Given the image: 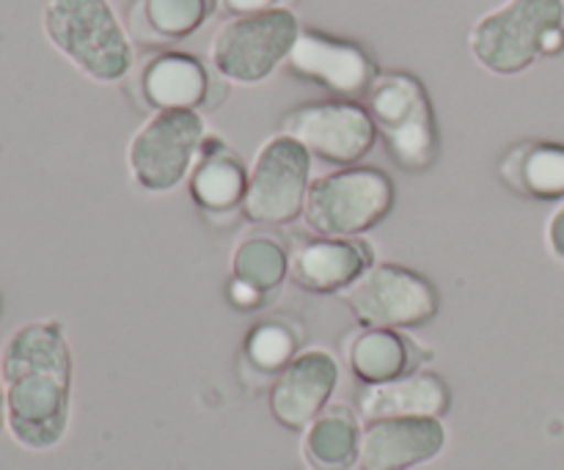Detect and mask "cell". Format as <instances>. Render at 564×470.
<instances>
[{
	"label": "cell",
	"mask_w": 564,
	"mask_h": 470,
	"mask_svg": "<svg viewBox=\"0 0 564 470\" xmlns=\"http://www.w3.org/2000/svg\"><path fill=\"white\" fill-rule=\"evenodd\" d=\"M6 429L25 451H53L72 422L75 358L58 319L20 325L0 350Z\"/></svg>",
	"instance_id": "cell-1"
},
{
	"label": "cell",
	"mask_w": 564,
	"mask_h": 470,
	"mask_svg": "<svg viewBox=\"0 0 564 470\" xmlns=\"http://www.w3.org/2000/svg\"><path fill=\"white\" fill-rule=\"evenodd\" d=\"M47 42L99 86H116L135 66L132 39L110 0H47L42 11Z\"/></svg>",
	"instance_id": "cell-2"
},
{
	"label": "cell",
	"mask_w": 564,
	"mask_h": 470,
	"mask_svg": "<svg viewBox=\"0 0 564 470\" xmlns=\"http://www.w3.org/2000/svg\"><path fill=\"white\" fill-rule=\"evenodd\" d=\"M364 105L397 168L405 174H427L438 163V119L433 99L416 75L405 69L380 72Z\"/></svg>",
	"instance_id": "cell-3"
},
{
	"label": "cell",
	"mask_w": 564,
	"mask_h": 470,
	"mask_svg": "<svg viewBox=\"0 0 564 470\" xmlns=\"http://www.w3.org/2000/svg\"><path fill=\"white\" fill-rule=\"evenodd\" d=\"M397 207V185L378 165H350L317 176L308 187L303 223L314 237H364Z\"/></svg>",
	"instance_id": "cell-4"
},
{
	"label": "cell",
	"mask_w": 564,
	"mask_h": 470,
	"mask_svg": "<svg viewBox=\"0 0 564 470\" xmlns=\"http://www.w3.org/2000/svg\"><path fill=\"white\" fill-rule=\"evenodd\" d=\"M207 138L204 116L196 110H163L147 116L127 143V171L147 196H169L191 179Z\"/></svg>",
	"instance_id": "cell-5"
},
{
	"label": "cell",
	"mask_w": 564,
	"mask_h": 470,
	"mask_svg": "<svg viewBox=\"0 0 564 470\" xmlns=\"http://www.w3.org/2000/svg\"><path fill=\"white\" fill-rule=\"evenodd\" d=\"M303 25L292 9L229 17L209 42V66L224 80L259 86L286 64Z\"/></svg>",
	"instance_id": "cell-6"
},
{
	"label": "cell",
	"mask_w": 564,
	"mask_h": 470,
	"mask_svg": "<svg viewBox=\"0 0 564 470\" xmlns=\"http://www.w3.org/2000/svg\"><path fill=\"white\" fill-rule=\"evenodd\" d=\"M556 25H564V0H505L474 22L468 50L490 75H521L538 64L543 36Z\"/></svg>",
	"instance_id": "cell-7"
},
{
	"label": "cell",
	"mask_w": 564,
	"mask_h": 470,
	"mask_svg": "<svg viewBox=\"0 0 564 470\" xmlns=\"http://www.w3.org/2000/svg\"><path fill=\"white\" fill-rule=\"evenodd\" d=\"M124 91L130 102L147 116L163 110L209 113L226 102L229 80H224L198 55L165 47L152 50L143 55L141 64L132 66Z\"/></svg>",
	"instance_id": "cell-8"
},
{
	"label": "cell",
	"mask_w": 564,
	"mask_h": 470,
	"mask_svg": "<svg viewBox=\"0 0 564 470\" xmlns=\"http://www.w3.org/2000/svg\"><path fill=\"white\" fill-rule=\"evenodd\" d=\"M314 157L295 138L275 132L248 165L246 220L262 229H281L303 220Z\"/></svg>",
	"instance_id": "cell-9"
},
{
	"label": "cell",
	"mask_w": 564,
	"mask_h": 470,
	"mask_svg": "<svg viewBox=\"0 0 564 470\" xmlns=\"http://www.w3.org/2000/svg\"><path fill=\"white\" fill-rule=\"evenodd\" d=\"M339 297L361 328L416 330L441 314L438 286L397 262L372 264Z\"/></svg>",
	"instance_id": "cell-10"
},
{
	"label": "cell",
	"mask_w": 564,
	"mask_h": 470,
	"mask_svg": "<svg viewBox=\"0 0 564 470\" xmlns=\"http://www.w3.org/2000/svg\"><path fill=\"white\" fill-rule=\"evenodd\" d=\"M279 132L295 138L314 160L334 168L361 165L380 141L367 105L356 99H314L281 116Z\"/></svg>",
	"instance_id": "cell-11"
},
{
	"label": "cell",
	"mask_w": 564,
	"mask_h": 470,
	"mask_svg": "<svg viewBox=\"0 0 564 470\" xmlns=\"http://www.w3.org/2000/svg\"><path fill=\"white\" fill-rule=\"evenodd\" d=\"M284 66L292 77L323 88L334 99H356V102H364L380 75L378 61L364 44L334 36L319 28H303Z\"/></svg>",
	"instance_id": "cell-12"
},
{
	"label": "cell",
	"mask_w": 564,
	"mask_h": 470,
	"mask_svg": "<svg viewBox=\"0 0 564 470\" xmlns=\"http://www.w3.org/2000/svg\"><path fill=\"white\" fill-rule=\"evenodd\" d=\"M187 190L193 207L213 229H235L240 220H246L248 165L224 135L207 132L187 179Z\"/></svg>",
	"instance_id": "cell-13"
},
{
	"label": "cell",
	"mask_w": 564,
	"mask_h": 470,
	"mask_svg": "<svg viewBox=\"0 0 564 470\" xmlns=\"http://www.w3.org/2000/svg\"><path fill=\"white\" fill-rule=\"evenodd\" d=\"M339 378L341 369L328 350L306 347L270 385V416L290 433H306L308 424L330 405Z\"/></svg>",
	"instance_id": "cell-14"
},
{
	"label": "cell",
	"mask_w": 564,
	"mask_h": 470,
	"mask_svg": "<svg viewBox=\"0 0 564 470\" xmlns=\"http://www.w3.org/2000/svg\"><path fill=\"white\" fill-rule=\"evenodd\" d=\"M375 262L364 237H312L292 248L290 281L308 295H345Z\"/></svg>",
	"instance_id": "cell-15"
},
{
	"label": "cell",
	"mask_w": 564,
	"mask_h": 470,
	"mask_svg": "<svg viewBox=\"0 0 564 470\" xmlns=\"http://www.w3.org/2000/svg\"><path fill=\"white\" fill-rule=\"evenodd\" d=\"M341 352L358 385L391 383L419 369H430V363L435 361L433 347L408 330L361 328V325L347 330L341 339Z\"/></svg>",
	"instance_id": "cell-16"
},
{
	"label": "cell",
	"mask_w": 564,
	"mask_h": 470,
	"mask_svg": "<svg viewBox=\"0 0 564 470\" xmlns=\"http://www.w3.org/2000/svg\"><path fill=\"white\" fill-rule=\"evenodd\" d=\"M446 449L444 418H380L364 424L361 470H411Z\"/></svg>",
	"instance_id": "cell-17"
},
{
	"label": "cell",
	"mask_w": 564,
	"mask_h": 470,
	"mask_svg": "<svg viewBox=\"0 0 564 470\" xmlns=\"http://www.w3.org/2000/svg\"><path fill=\"white\" fill-rule=\"evenodd\" d=\"M352 407L361 422L380 418H444L452 407V389L433 369H419L380 385H358Z\"/></svg>",
	"instance_id": "cell-18"
},
{
	"label": "cell",
	"mask_w": 564,
	"mask_h": 470,
	"mask_svg": "<svg viewBox=\"0 0 564 470\" xmlns=\"http://www.w3.org/2000/svg\"><path fill=\"white\" fill-rule=\"evenodd\" d=\"M306 350V328L292 314H268L248 328L237 358V378L251 394L270 391L281 372Z\"/></svg>",
	"instance_id": "cell-19"
},
{
	"label": "cell",
	"mask_w": 564,
	"mask_h": 470,
	"mask_svg": "<svg viewBox=\"0 0 564 470\" xmlns=\"http://www.w3.org/2000/svg\"><path fill=\"white\" fill-rule=\"evenodd\" d=\"M499 179L527 201L560 204L564 198V143L527 138L501 154Z\"/></svg>",
	"instance_id": "cell-20"
},
{
	"label": "cell",
	"mask_w": 564,
	"mask_h": 470,
	"mask_svg": "<svg viewBox=\"0 0 564 470\" xmlns=\"http://www.w3.org/2000/svg\"><path fill=\"white\" fill-rule=\"evenodd\" d=\"M220 0H132L127 6V33L132 42L152 50H165L202 31Z\"/></svg>",
	"instance_id": "cell-21"
},
{
	"label": "cell",
	"mask_w": 564,
	"mask_h": 470,
	"mask_svg": "<svg viewBox=\"0 0 564 470\" xmlns=\"http://www.w3.org/2000/svg\"><path fill=\"white\" fill-rule=\"evenodd\" d=\"M364 422L356 407L330 402L303 433V460L308 470H352L361 462Z\"/></svg>",
	"instance_id": "cell-22"
},
{
	"label": "cell",
	"mask_w": 564,
	"mask_h": 470,
	"mask_svg": "<svg viewBox=\"0 0 564 470\" xmlns=\"http://www.w3.org/2000/svg\"><path fill=\"white\" fill-rule=\"evenodd\" d=\"M292 248L273 231H251L235 245L229 259V278L251 286L268 303L275 300L290 281Z\"/></svg>",
	"instance_id": "cell-23"
},
{
	"label": "cell",
	"mask_w": 564,
	"mask_h": 470,
	"mask_svg": "<svg viewBox=\"0 0 564 470\" xmlns=\"http://www.w3.org/2000/svg\"><path fill=\"white\" fill-rule=\"evenodd\" d=\"M226 300H229V306L235 308V311H242V314L262 311L264 306H270V303L264 300L257 289H251V286L240 284V281H235V278L226 281Z\"/></svg>",
	"instance_id": "cell-24"
},
{
	"label": "cell",
	"mask_w": 564,
	"mask_h": 470,
	"mask_svg": "<svg viewBox=\"0 0 564 470\" xmlns=\"http://www.w3.org/2000/svg\"><path fill=\"white\" fill-rule=\"evenodd\" d=\"M295 3L297 0H220V11H226L229 17H248L273 9H292Z\"/></svg>",
	"instance_id": "cell-25"
},
{
	"label": "cell",
	"mask_w": 564,
	"mask_h": 470,
	"mask_svg": "<svg viewBox=\"0 0 564 470\" xmlns=\"http://www.w3.org/2000/svg\"><path fill=\"white\" fill-rule=\"evenodd\" d=\"M545 248H549L551 259L564 264V198L554 207L545 223Z\"/></svg>",
	"instance_id": "cell-26"
},
{
	"label": "cell",
	"mask_w": 564,
	"mask_h": 470,
	"mask_svg": "<svg viewBox=\"0 0 564 470\" xmlns=\"http://www.w3.org/2000/svg\"><path fill=\"white\" fill-rule=\"evenodd\" d=\"M562 53H564V25H556L543 36V44H540V58H556V55Z\"/></svg>",
	"instance_id": "cell-27"
},
{
	"label": "cell",
	"mask_w": 564,
	"mask_h": 470,
	"mask_svg": "<svg viewBox=\"0 0 564 470\" xmlns=\"http://www.w3.org/2000/svg\"><path fill=\"white\" fill-rule=\"evenodd\" d=\"M6 429V391H3V380H0V435Z\"/></svg>",
	"instance_id": "cell-28"
},
{
	"label": "cell",
	"mask_w": 564,
	"mask_h": 470,
	"mask_svg": "<svg viewBox=\"0 0 564 470\" xmlns=\"http://www.w3.org/2000/svg\"><path fill=\"white\" fill-rule=\"evenodd\" d=\"M0 314H3V295H0Z\"/></svg>",
	"instance_id": "cell-29"
}]
</instances>
